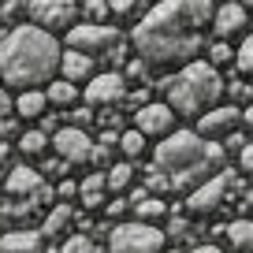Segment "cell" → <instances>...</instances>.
<instances>
[{
  "mask_svg": "<svg viewBox=\"0 0 253 253\" xmlns=\"http://www.w3.org/2000/svg\"><path fill=\"white\" fill-rule=\"evenodd\" d=\"M134 45L149 67H186L201 52V30L190 23L182 0H164L134 26Z\"/></svg>",
  "mask_w": 253,
  "mask_h": 253,
  "instance_id": "6da1fadb",
  "label": "cell"
},
{
  "mask_svg": "<svg viewBox=\"0 0 253 253\" xmlns=\"http://www.w3.org/2000/svg\"><path fill=\"white\" fill-rule=\"evenodd\" d=\"M60 41L41 26H15L0 41V79L8 86H41L60 67Z\"/></svg>",
  "mask_w": 253,
  "mask_h": 253,
  "instance_id": "7a4b0ae2",
  "label": "cell"
},
{
  "mask_svg": "<svg viewBox=\"0 0 253 253\" xmlns=\"http://www.w3.org/2000/svg\"><path fill=\"white\" fill-rule=\"evenodd\" d=\"M164 89H168V108L171 112H179V116H205L220 101L223 82L216 75V67H209V63H186L175 79L164 82Z\"/></svg>",
  "mask_w": 253,
  "mask_h": 253,
  "instance_id": "3957f363",
  "label": "cell"
},
{
  "mask_svg": "<svg viewBox=\"0 0 253 253\" xmlns=\"http://www.w3.org/2000/svg\"><path fill=\"white\" fill-rule=\"evenodd\" d=\"M108 250L112 253H160L164 250V231H157L153 223H119L108 235Z\"/></svg>",
  "mask_w": 253,
  "mask_h": 253,
  "instance_id": "277c9868",
  "label": "cell"
},
{
  "mask_svg": "<svg viewBox=\"0 0 253 253\" xmlns=\"http://www.w3.org/2000/svg\"><path fill=\"white\" fill-rule=\"evenodd\" d=\"M67 45L75 48V52H86V56H108L112 48H119L123 41H119L116 26H97V23H82V26H71L67 30Z\"/></svg>",
  "mask_w": 253,
  "mask_h": 253,
  "instance_id": "5b68a950",
  "label": "cell"
},
{
  "mask_svg": "<svg viewBox=\"0 0 253 253\" xmlns=\"http://www.w3.org/2000/svg\"><path fill=\"white\" fill-rule=\"evenodd\" d=\"M231 182H235V175H231V171H220V175H212L209 182H201V186L186 198L190 216H209V212H216V209L223 205V198H227Z\"/></svg>",
  "mask_w": 253,
  "mask_h": 253,
  "instance_id": "8992f818",
  "label": "cell"
},
{
  "mask_svg": "<svg viewBox=\"0 0 253 253\" xmlns=\"http://www.w3.org/2000/svg\"><path fill=\"white\" fill-rule=\"evenodd\" d=\"M93 145L97 142L82 126H63L52 138V149H56V157H60L63 164H86V160H93Z\"/></svg>",
  "mask_w": 253,
  "mask_h": 253,
  "instance_id": "52a82bcc",
  "label": "cell"
},
{
  "mask_svg": "<svg viewBox=\"0 0 253 253\" xmlns=\"http://www.w3.org/2000/svg\"><path fill=\"white\" fill-rule=\"evenodd\" d=\"M75 11H79L75 0H30V19L41 26V30L71 26L75 23Z\"/></svg>",
  "mask_w": 253,
  "mask_h": 253,
  "instance_id": "ba28073f",
  "label": "cell"
},
{
  "mask_svg": "<svg viewBox=\"0 0 253 253\" xmlns=\"http://www.w3.org/2000/svg\"><path fill=\"white\" fill-rule=\"evenodd\" d=\"M126 97V79L119 71H104V75H93L86 86V101L89 104H119Z\"/></svg>",
  "mask_w": 253,
  "mask_h": 253,
  "instance_id": "9c48e42d",
  "label": "cell"
},
{
  "mask_svg": "<svg viewBox=\"0 0 253 253\" xmlns=\"http://www.w3.org/2000/svg\"><path fill=\"white\" fill-rule=\"evenodd\" d=\"M171 123H175V112L168 108V104H145V108L134 112V130H138V134H145V138L168 134Z\"/></svg>",
  "mask_w": 253,
  "mask_h": 253,
  "instance_id": "30bf717a",
  "label": "cell"
},
{
  "mask_svg": "<svg viewBox=\"0 0 253 253\" xmlns=\"http://www.w3.org/2000/svg\"><path fill=\"white\" fill-rule=\"evenodd\" d=\"M246 26V8H242V0H227V4H220L212 15V30L220 41H227L231 34H238Z\"/></svg>",
  "mask_w": 253,
  "mask_h": 253,
  "instance_id": "8fae6325",
  "label": "cell"
},
{
  "mask_svg": "<svg viewBox=\"0 0 253 253\" xmlns=\"http://www.w3.org/2000/svg\"><path fill=\"white\" fill-rule=\"evenodd\" d=\"M242 119V112L235 108V104H227V108H212L201 116V138H220V134H231V126Z\"/></svg>",
  "mask_w": 253,
  "mask_h": 253,
  "instance_id": "7c38bea8",
  "label": "cell"
},
{
  "mask_svg": "<svg viewBox=\"0 0 253 253\" xmlns=\"http://www.w3.org/2000/svg\"><path fill=\"white\" fill-rule=\"evenodd\" d=\"M60 71H63V82H82V79H93V56L67 48V52L60 56Z\"/></svg>",
  "mask_w": 253,
  "mask_h": 253,
  "instance_id": "4fadbf2b",
  "label": "cell"
},
{
  "mask_svg": "<svg viewBox=\"0 0 253 253\" xmlns=\"http://www.w3.org/2000/svg\"><path fill=\"white\" fill-rule=\"evenodd\" d=\"M41 186H45V179H41L34 168H15V171L8 175V194H15V198H34Z\"/></svg>",
  "mask_w": 253,
  "mask_h": 253,
  "instance_id": "5bb4252c",
  "label": "cell"
},
{
  "mask_svg": "<svg viewBox=\"0 0 253 253\" xmlns=\"http://www.w3.org/2000/svg\"><path fill=\"white\" fill-rule=\"evenodd\" d=\"M0 253H41L38 231H8L0 235Z\"/></svg>",
  "mask_w": 253,
  "mask_h": 253,
  "instance_id": "9a60e30c",
  "label": "cell"
},
{
  "mask_svg": "<svg viewBox=\"0 0 253 253\" xmlns=\"http://www.w3.org/2000/svg\"><path fill=\"white\" fill-rule=\"evenodd\" d=\"M45 104H48L45 93H38V89H26V93H19L15 112H19L23 119H41V116H45Z\"/></svg>",
  "mask_w": 253,
  "mask_h": 253,
  "instance_id": "2e32d148",
  "label": "cell"
},
{
  "mask_svg": "<svg viewBox=\"0 0 253 253\" xmlns=\"http://www.w3.org/2000/svg\"><path fill=\"white\" fill-rule=\"evenodd\" d=\"M182 8H186L190 23L198 26V30H205V26L212 23V15H216V4H212V0H182Z\"/></svg>",
  "mask_w": 253,
  "mask_h": 253,
  "instance_id": "e0dca14e",
  "label": "cell"
},
{
  "mask_svg": "<svg viewBox=\"0 0 253 253\" xmlns=\"http://www.w3.org/2000/svg\"><path fill=\"white\" fill-rule=\"evenodd\" d=\"M227 238L238 253H253V220H235L227 227Z\"/></svg>",
  "mask_w": 253,
  "mask_h": 253,
  "instance_id": "ac0fdd59",
  "label": "cell"
},
{
  "mask_svg": "<svg viewBox=\"0 0 253 253\" xmlns=\"http://www.w3.org/2000/svg\"><path fill=\"white\" fill-rule=\"evenodd\" d=\"M130 209L138 212V223H153V220H160V216H168V205L160 198H153V194H145V198L134 201Z\"/></svg>",
  "mask_w": 253,
  "mask_h": 253,
  "instance_id": "d6986e66",
  "label": "cell"
},
{
  "mask_svg": "<svg viewBox=\"0 0 253 253\" xmlns=\"http://www.w3.org/2000/svg\"><path fill=\"white\" fill-rule=\"evenodd\" d=\"M67 223H71V205H52V212L45 216L41 235H63V231H67Z\"/></svg>",
  "mask_w": 253,
  "mask_h": 253,
  "instance_id": "ffe728a7",
  "label": "cell"
},
{
  "mask_svg": "<svg viewBox=\"0 0 253 253\" xmlns=\"http://www.w3.org/2000/svg\"><path fill=\"white\" fill-rule=\"evenodd\" d=\"M48 101H52V104H60V108H67V104H75V101H79V86H75V82H52V86H48Z\"/></svg>",
  "mask_w": 253,
  "mask_h": 253,
  "instance_id": "44dd1931",
  "label": "cell"
},
{
  "mask_svg": "<svg viewBox=\"0 0 253 253\" xmlns=\"http://www.w3.org/2000/svg\"><path fill=\"white\" fill-rule=\"evenodd\" d=\"M19 149H23L26 157H41V153L48 149V134L45 130H26V134L19 138Z\"/></svg>",
  "mask_w": 253,
  "mask_h": 253,
  "instance_id": "7402d4cb",
  "label": "cell"
},
{
  "mask_svg": "<svg viewBox=\"0 0 253 253\" xmlns=\"http://www.w3.org/2000/svg\"><path fill=\"white\" fill-rule=\"evenodd\" d=\"M130 164H112L108 171H104V182H108V190H126L130 186Z\"/></svg>",
  "mask_w": 253,
  "mask_h": 253,
  "instance_id": "603a6c76",
  "label": "cell"
},
{
  "mask_svg": "<svg viewBox=\"0 0 253 253\" xmlns=\"http://www.w3.org/2000/svg\"><path fill=\"white\" fill-rule=\"evenodd\" d=\"M119 149H123L130 160L142 157V153H145V134H138V130H126V134H119Z\"/></svg>",
  "mask_w": 253,
  "mask_h": 253,
  "instance_id": "cb8c5ba5",
  "label": "cell"
},
{
  "mask_svg": "<svg viewBox=\"0 0 253 253\" xmlns=\"http://www.w3.org/2000/svg\"><path fill=\"white\" fill-rule=\"evenodd\" d=\"M235 60H238V71H242V75H250V79H253V34L242 41V48L235 52Z\"/></svg>",
  "mask_w": 253,
  "mask_h": 253,
  "instance_id": "d4e9b609",
  "label": "cell"
},
{
  "mask_svg": "<svg viewBox=\"0 0 253 253\" xmlns=\"http://www.w3.org/2000/svg\"><path fill=\"white\" fill-rule=\"evenodd\" d=\"M145 190H153V198H157V194H164V190H171V175L160 171V168H153L149 179H145Z\"/></svg>",
  "mask_w": 253,
  "mask_h": 253,
  "instance_id": "484cf974",
  "label": "cell"
},
{
  "mask_svg": "<svg viewBox=\"0 0 253 253\" xmlns=\"http://www.w3.org/2000/svg\"><path fill=\"white\" fill-rule=\"evenodd\" d=\"M231 56L235 52H231L227 41H216V45L209 48V67H223V63H231Z\"/></svg>",
  "mask_w": 253,
  "mask_h": 253,
  "instance_id": "4316f807",
  "label": "cell"
},
{
  "mask_svg": "<svg viewBox=\"0 0 253 253\" xmlns=\"http://www.w3.org/2000/svg\"><path fill=\"white\" fill-rule=\"evenodd\" d=\"M86 15H89V23L104 26V19L112 15V11H108V0H86Z\"/></svg>",
  "mask_w": 253,
  "mask_h": 253,
  "instance_id": "83f0119b",
  "label": "cell"
},
{
  "mask_svg": "<svg viewBox=\"0 0 253 253\" xmlns=\"http://www.w3.org/2000/svg\"><path fill=\"white\" fill-rule=\"evenodd\" d=\"M63 253H93V242H89V235H71L63 242Z\"/></svg>",
  "mask_w": 253,
  "mask_h": 253,
  "instance_id": "f1b7e54d",
  "label": "cell"
},
{
  "mask_svg": "<svg viewBox=\"0 0 253 253\" xmlns=\"http://www.w3.org/2000/svg\"><path fill=\"white\" fill-rule=\"evenodd\" d=\"M138 8V0H108V11L112 15H130Z\"/></svg>",
  "mask_w": 253,
  "mask_h": 253,
  "instance_id": "f546056e",
  "label": "cell"
},
{
  "mask_svg": "<svg viewBox=\"0 0 253 253\" xmlns=\"http://www.w3.org/2000/svg\"><path fill=\"white\" fill-rule=\"evenodd\" d=\"M145 71H149V63H145L142 56H138V60L130 63V67H126V75H130V79H145Z\"/></svg>",
  "mask_w": 253,
  "mask_h": 253,
  "instance_id": "4dcf8cb0",
  "label": "cell"
},
{
  "mask_svg": "<svg viewBox=\"0 0 253 253\" xmlns=\"http://www.w3.org/2000/svg\"><path fill=\"white\" fill-rule=\"evenodd\" d=\"M11 108H15V104H11V97H8V89L0 86V119H11V116H8V112H11Z\"/></svg>",
  "mask_w": 253,
  "mask_h": 253,
  "instance_id": "1f68e13d",
  "label": "cell"
},
{
  "mask_svg": "<svg viewBox=\"0 0 253 253\" xmlns=\"http://www.w3.org/2000/svg\"><path fill=\"white\" fill-rule=\"evenodd\" d=\"M242 171H253V142H246L242 149Z\"/></svg>",
  "mask_w": 253,
  "mask_h": 253,
  "instance_id": "d6a6232c",
  "label": "cell"
},
{
  "mask_svg": "<svg viewBox=\"0 0 253 253\" xmlns=\"http://www.w3.org/2000/svg\"><path fill=\"white\" fill-rule=\"evenodd\" d=\"M231 97H238V101H246V97H250V86H242V82H231Z\"/></svg>",
  "mask_w": 253,
  "mask_h": 253,
  "instance_id": "836d02e7",
  "label": "cell"
},
{
  "mask_svg": "<svg viewBox=\"0 0 253 253\" xmlns=\"http://www.w3.org/2000/svg\"><path fill=\"white\" fill-rule=\"evenodd\" d=\"M227 149H238V153H242V149H246V138H242V134H231V138H227Z\"/></svg>",
  "mask_w": 253,
  "mask_h": 253,
  "instance_id": "e575fe53",
  "label": "cell"
},
{
  "mask_svg": "<svg viewBox=\"0 0 253 253\" xmlns=\"http://www.w3.org/2000/svg\"><path fill=\"white\" fill-rule=\"evenodd\" d=\"M75 194H79V186H75V182H63V186H60V198H75Z\"/></svg>",
  "mask_w": 253,
  "mask_h": 253,
  "instance_id": "d590c367",
  "label": "cell"
},
{
  "mask_svg": "<svg viewBox=\"0 0 253 253\" xmlns=\"http://www.w3.org/2000/svg\"><path fill=\"white\" fill-rule=\"evenodd\" d=\"M11 126H15L11 119H0V138H8V134H11Z\"/></svg>",
  "mask_w": 253,
  "mask_h": 253,
  "instance_id": "8d00e7d4",
  "label": "cell"
},
{
  "mask_svg": "<svg viewBox=\"0 0 253 253\" xmlns=\"http://www.w3.org/2000/svg\"><path fill=\"white\" fill-rule=\"evenodd\" d=\"M242 123H246V126H253V104H250V108L242 112Z\"/></svg>",
  "mask_w": 253,
  "mask_h": 253,
  "instance_id": "74e56055",
  "label": "cell"
},
{
  "mask_svg": "<svg viewBox=\"0 0 253 253\" xmlns=\"http://www.w3.org/2000/svg\"><path fill=\"white\" fill-rule=\"evenodd\" d=\"M190 253H220L216 246H198V250H190Z\"/></svg>",
  "mask_w": 253,
  "mask_h": 253,
  "instance_id": "f35d334b",
  "label": "cell"
},
{
  "mask_svg": "<svg viewBox=\"0 0 253 253\" xmlns=\"http://www.w3.org/2000/svg\"><path fill=\"white\" fill-rule=\"evenodd\" d=\"M4 160H8V145L0 142V164H4Z\"/></svg>",
  "mask_w": 253,
  "mask_h": 253,
  "instance_id": "ab89813d",
  "label": "cell"
},
{
  "mask_svg": "<svg viewBox=\"0 0 253 253\" xmlns=\"http://www.w3.org/2000/svg\"><path fill=\"white\" fill-rule=\"evenodd\" d=\"M242 8H253V0H242Z\"/></svg>",
  "mask_w": 253,
  "mask_h": 253,
  "instance_id": "60d3db41",
  "label": "cell"
}]
</instances>
